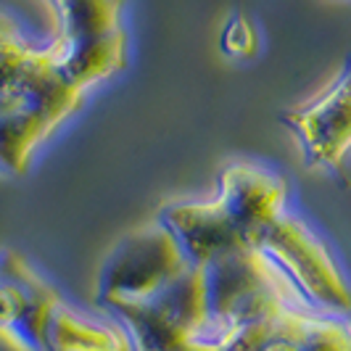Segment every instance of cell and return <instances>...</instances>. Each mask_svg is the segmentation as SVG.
<instances>
[{
	"label": "cell",
	"mask_w": 351,
	"mask_h": 351,
	"mask_svg": "<svg viewBox=\"0 0 351 351\" xmlns=\"http://www.w3.org/2000/svg\"><path fill=\"white\" fill-rule=\"evenodd\" d=\"M0 106H3V98H0Z\"/></svg>",
	"instance_id": "cell-11"
},
{
	"label": "cell",
	"mask_w": 351,
	"mask_h": 351,
	"mask_svg": "<svg viewBox=\"0 0 351 351\" xmlns=\"http://www.w3.org/2000/svg\"><path fill=\"white\" fill-rule=\"evenodd\" d=\"M222 51L228 56H238V58H248L251 53L256 51V35L254 27L248 24L246 16H235L225 27L222 32Z\"/></svg>",
	"instance_id": "cell-9"
},
{
	"label": "cell",
	"mask_w": 351,
	"mask_h": 351,
	"mask_svg": "<svg viewBox=\"0 0 351 351\" xmlns=\"http://www.w3.org/2000/svg\"><path fill=\"white\" fill-rule=\"evenodd\" d=\"M61 16V71L85 90L127 64V37L119 14L124 0H53Z\"/></svg>",
	"instance_id": "cell-3"
},
{
	"label": "cell",
	"mask_w": 351,
	"mask_h": 351,
	"mask_svg": "<svg viewBox=\"0 0 351 351\" xmlns=\"http://www.w3.org/2000/svg\"><path fill=\"white\" fill-rule=\"evenodd\" d=\"M280 119L301 141L306 167H325L341 175L343 156L351 148V56L341 77L317 101Z\"/></svg>",
	"instance_id": "cell-6"
},
{
	"label": "cell",
	"mask_w": 351,
	"mask_h": 351,
	"mask_svg": "<svg viewBox=\"0 0 351 351\" xmlns=\"http://www.w3.org/2000/svg\"><path fill=\"white\" fill-rule=\"evenodd\" d=\"M288 185L251 164H232L219 177V195L211 204H177L161 211V225L182 246L191 264L217 256L259 251V238L280 217Z\"/></svg>",
	"instance_id": "cell-1"
},
{
	"label": "cell",
	"mask_w": 351,
	"mask_h": 351,
	"mask_svg": "<svg viewBox=\"0 0 351 351\" xmlns=\"http://www.w3.org/2000/svg\"><path fill=\"white\" fill-rule=\"evenodd\" d=\"M299 351H351V322L322 309H304L296 319Z\"/></svg>",
	"instance_id": "cell-8"
},
{
	"label": "cell",
	"mask_w": 351,
	"mask_h": 351,
	"mask_svg": "<svg viewBox=\"0 0 351 351\" xmlns=\"http://www.w3.org/2000/svg\"><path fill=\"white\" fill-rule=\"evenodd\" d=\"M130 341L122 330L95 325L69 312L64 304L53 309L43 335V351H127Z\"/></svg>",
	"instance_id": "cell-7"
},
{
	"label": "cell",
	"mask_w": 351,
	"mask_h": 351,
	"mask_svg": "<svg viewBox=\"0 0 351 351\" xmlns=\"http://www.w3.org/2000/svg\"><path fill=\"white\" fill-rule=\"evenodd\" d=\"M64 45L35 51L0 106V172L24 175L29 156L69 114L82 106V90L61 71Z\"/></svg>",
	"instance_id": "cell-2"
},
{
	"label": "cell",
	"mask_w": 351,
	"mask_h": 351,
	"mask_svg": "<svg viewBox=\"0 0 351 351\" xmlns=\"http://www.w3.org/2000/svg\"><path fill=\"white\" fill-rule=\"evenodd\" d=\"M188 264L182 246L161 222L156 228L138 230L127 235L101 267L98 304L111 306L119 301L148 299Z\"/></svg>",
	"instance_id": "cell-5"
},
{
	"label": "cell",
	"mask_w": 351,
	"mask_h": 351,
	"mask_svg": "<svg viewBox=\"0 0 351 351\" xmlns=\"http://www.w3.org/2000/svg\"><path fill=\"white\" fill-rule=\"evenodd\" d=\"M259 251L280 267L312 306L330 315L351 312L349 285L343 282L328 248L299 219L282 211L262 232Z\"/></svg>",
	"instance_id": "cell-4"
},
{
	"label": "cell",
	"mask_w": 351,
	"mask_h": 351,
	"mask_svg": "<svg viewBox=\"0 0 351 351\" xmlns=\"http://www.w3.org/2000/svg\"><path fill=\"white\" fill-rule=\"evenodd\" d=\"M0 351H37L32 349L24 338H19L14 330H8V328H0Z\"/></svg>",
	"instance_id": "cell-10"
}]
</instances>
